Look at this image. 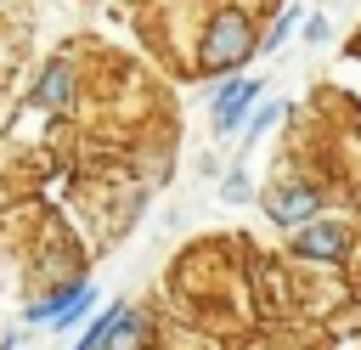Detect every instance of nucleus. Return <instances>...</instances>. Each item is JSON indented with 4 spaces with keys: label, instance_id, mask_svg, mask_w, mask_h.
Masks as SVG:
<instances>
[{
    "label": "nucleus",
    "instance_id": "3",
    "mask_svg": "<svg viewBox=\"0 0 361 350\" xmlns=\"http://www.w3.org/2000/svg\"><path fill=\"white\" fill-rule=\"evenodd\" d=\"M79 102V56L73 51H56L39 62L34 85H28V107L34 113H68Z\"/></svg>",
    "mask_w": 361,
    "mask_h": 350
},
{
    "label": "nucleus",
    "instance_id": "11",
    "mask_svg": "<svg viewBox=\"0 0 361 350\" xmlns=\"http://www.w3.org/2000/svg\"><path fill=\"white\" fill-rule=\"evenodd\" d=\"M299 34H305L310 45H327V40H333V23H327V17L316 11V17H305V23H299Z\"/></svg>",
    "mask_w": 361,
    "mask_h": 350
},
{
    "label": "nucleus",
    "instance_id": "8",
    "mask_svg": "<svg viewBox=\"0 0 361 350\" xmlns=\"http://www.w3.org/2000/svg\"><path fill=\"white\" fill-rule=\"evenodd\" d=\"M299 23H305V17H299V6H282V11H276V23L259 34V51H276V45H282V40H288Z\"/></svg>",
    "mask_w": 361,
    "mask_h": 350
},
{
    "label": "nucleus",
    "instance_id": "10",
    "mask_svg": "<svg viewBox=\"0 0 361 350\" xmlns=\"http://www.w3.org/2000/svg\"><path fill=\"white\" fill-rule=\"evenodd\" d=\"M220 198H226V203H254V181H248V169H226Z\"/></svg>",
    "mask_w": 361,
    "mask_h": 350
},
{
    "label": "nucleus",
    "instance_id": "2",
    "mask_svg": "<svg viewBox=\"0 0 361 350\" xmlns=\"http://www.w3.org/2000/svg\"><path fill=\"white\" fill-rule=\"evenodd\" d=\"M259 96H265V79H259V73L220 79L214 96H209V130H214V135H243V124H248V113L259 107Z\"/></svg>",
    "mask_w": 361,
    "mask_h": 350
},
{
    "label": "nucleus",
    "instance_id": "4",
    "mask_svg": "<svg viewBox=\"0 0 361 350\" xmlns=\"http://www.w3.org/2000/svg\"><path fill=\"white\" fill-rule=\"evenodd\" d=\"M259 203H265V215L276 226L299 231V226H310L322 215V186L310 175H282V181H271V192H259Z\"/></svg>",
    "mask_w": 361,
    "mask_h": 350
},
{
    "label": "nucleus",
    "instance_id": "1",
    "mask_svg": "<svg viewBox=\"0 0 361 350\" xmlns=\"http://www.w3.org/2000/svg\"><path fill=\"white\" fill-rule=\"evenodd\" d=\"M259 56V28L248 17V6H214L203 17V34H197V68L203 73H220V79H237L243 62Z\"/></svg>",
    "mask_w": 361,
    "mask_h": 350
},
{
    "label": "nucleus",
    "instance_id": "12",
    "mask_svg": "<svg viewBox=\"0 0 361 350\" xmlns=\"http://www.w3.org/2000/svg\"><path fill=\"white\" fill-rule=\"evenodd\" d=\"M23 339H28V333H23V327H6V333H0V350H17V344H23Z\"/></svg>",
    "mask_w": 361,
    "mask_h": 350
},
{
    "label": "nucleus",
    "instance_id": "9",
    "mask_svg": "<svg viewBox=\"0 0 361 350\" xmlns=\"http://www.w3.org/2000/svg\"><path fill=\"white\" fill-rule=\"evenodd\" d=\"M276 119H282V102H259V107L248 113V124H243V147H248V141H259Z\"/></svg>",
    "mask_w": 361,
    "mask_h": 350
},
{
    "label": "nucleus",
    "instance_id": "6",
    "mask_svg": "<svg viewBox=\"0 0 361 350\" xmlns=\"http://www.w3.org/2000/svg\"><path fill=\"white\" fill-rule=\"evenodd\" d=\"M147 339H152V322H147V310H135V305H124L102 350H147Z\"/></svg>",
    "mask_w": 361,
    "mask_h": 350
},
{
    "label": "nucleus",
    "instance_id": "7",
    "mask_svg": "<svg viewBox=\"0 0 361 350\" xmlns=\"http://www.w3.org/2000/svg\"><path fill=\"white\" fill-rule=\"evenodd\" d=\"M90 316H96V282H90V288H85V294H79V299H73V305L51 322V333H73V327H85Z\"/></svg>",
    "mask_w": 361,
    "mask_h": 350
},
{
    "label": "nucleus",
    "instance_id": "5",
    "mask_svg": "<svg viewBox=\"0 0 361 350\" xmlns=\"http://www.w3.org/2000/svg\"><path fill=\"white\" fill-rule=\"evenodd\" d=\"M293 254H299V260H322V265H333V260L350 254V226L333 220V215H316L310 226L293 231Z\"/></svg>",
    "mask_w": 361,
    "mask_h": 350
}]
</instances>
